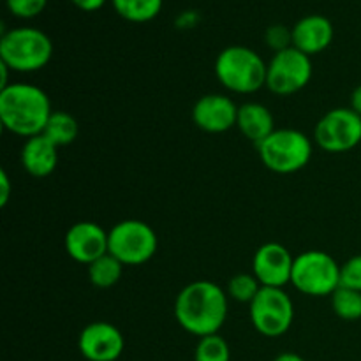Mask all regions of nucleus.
I'll use <instances>...</instances> for the list:
<instances>
[{
	"label": "nucleus",
	"mask_w": 361,
	"mask_h": 361,
	"mask_svg": "<svg viewBox=\"0 0 361 361\" xmlns=\"http://www.w3.org/2000/svg\"><path fill=\"white\" fill-rule=\"evenodd\" d=\"M274 115L267 106L259 102H247L238 108V118H236V127L240 133L257 145L263 140H267L275 130Z\"/></svg>",
	"instance_id": "f3484780"
},
{
	"label": "nucleus",
	"mask_w": 361,
	"mask_h": 361,
	"mask_svg": "<svg viewBox=\"0 0 361 361\" xmlns=\"http://www.w3.org/2000/svg\"><path fill=\"white\" fill-rule=\"evenodd\" d=\"M74 6L80 7L85 13H94V11L101 9L106 4V0H73Z\"/></svg>",
	"instance_id": "cd10ccee"
},
{
	"label": "nucleus",
	"mask_w": 361,
	"mask_h": 361,
	"mask_svg": "<svg viewBox=\"0 0 361 361\" xmlns=\"http://www.w3.org/2000/svg\"><path fill=\"white\" fill-rule=\"evenodd\" d=\"M331 309L341 319H361V293L349 288H338L331 295Z\"/></svg>",
	"instance_id": "412c9836"
},
{
	"label": "nucleus",
	"mask_w": 361,
	"mask_h": 361,
	"mask_svg": "<svg viewBox=\"0 0 361 361\" xmlns=\"http://www.w3.org/2000/svg\"><path fill=\"white\" fill-rule=\"evenodd\" d=\"M109 254L123 267H140L150 261L157 252V235L143 221L129 219L111 228L108 233Z\"/></svg>",
	"instance_id": "0eeeda50"
},
{
	"label": "nucleus",
	"mask_w": 361,
	"mask_h": 361,
	"mask_svg": "<svg viewBox=\"0 0 361 361\" xmlns=\"http://www.w3.org/2000/svg\"><path fill=\"white\" fill-rule=\"evenodd\" d=\"M257 152L270 171L291 175L309 164L312 157V141L302 130L279 129L257 145Z\"/></svg>",
	"instance_id": "39448f33"
},
{
	"label": "nucleus",
	"mask_w": 361,
	"mask_h": 361,
	"mask_svg": "<svg viewBox=\"0 0 361 361\" xmlns=\"http://www.w3.org/2000/svg\"><path fill=\"white\" fill-rule=\"evenodd\" d=\"M268 66L247 46H228L215 60V76L235 94H254L267 85Z\"/></svg>",
	"instance_id": "7ed1b4c3"
},
{
	"label": "nucleus",
	"mask_w": 361,
	"mask_h": 361,
	"mask_svg": "<svg viewBox=\"0 0 361 361\" xmlns=\"http://www.w3.org/2000/svg\"><path fill=\"white\" fill-rule=\"evenodd\" d=\"M314 140L330 154L349 152L361 143V116L351 108H335L317 122Z\"/></svg>",
	"instance_id": "9d476101"
},
{
	"label": "nucleus",
	"mask_w": 361,
	"mask_h": 361,
	"mask_svg": "<svg viewBox=\"0 0 361 361\" xmlns=\"http://www.w3.org/2000/svg\"><path fill=\"white\" fill-rule=\"evenodd\" d=\"M293 32V46L312 56L324 51L334 41V25L323 14H309L296 21Z\"/></svg>",
	"instance_id": "2eb2a0df"
},
{
	"label": "nucleus",
	"mask_w": 361,
	"mask_h": 361,
	"mask_svg": "<svg viewBox=\"0 0 361 361\" xmlns=\"http://www.w3.org/2000/svg\"><path fill=\"white\" fill-rule=\"evenodd\" d=\"M264 39H267V44L275 49V53L293 46V32L284 25H271L264 34Z\"/></svg>",
	"instance_id": "a878e982"
},
{
	"label": "nucleus",
	"mask_w": 361,
	"mask_h": 361,
	"mask_svg": "<svg viewBox=\"0 0 361 361\" xmlns=\"http://www.w3.org/2000/svg\"><path fill=\"white\" fill-rule=\"evenodd\" d=\"M238 106L222 94L203 95L192 108V120L201 130L221 134L236 126Z\"/></svg>",
	"instance_id": "4468645a"
},
{
	"label": "nucleus",
	"mask_w": 361,
	"mask_h": 361,
	"mask_svg": "<svg viewBox=\"0 0 361 361\" xmlns=\"http://www.w3.org/2000/svg\"><path fill=\"white\" fill-rule=\"evenodd\" d=\"M351 109L361 116V85L353 90L351 94Z\"/></svg>",
	"instance_id": "c85d7f7f"
},
{
	"label": "nucleus",
	"mask_w": 361,
	"mask_h": 361,
	"mask_svg": "<svg viewBox=\"0 0 361 361\" xmlns=\"http://www.w3.org/2000/svg\"><path fill=\"white\" fill-rule=\"evenodd\" d=\"M123 335L106 321L90 323L78 338V349L88 361H116L123 353Z\"/></svg>",
	"instance_id": "f8f14e48"
},
{
	"label": "nucleus",
	"mask_w": 361,
	"mask_h": 361,
	"mask_svg": "<svg viewBox=\"0 0 361 361\" xmlns=\"http://www.w3.org/2000/svg\"><path fill=\"white\" fill-rule=\"evenodd\" d=\"M312 78V60L295 46L277 51L268 63L267 87L277 95H291L305 88Z\"/></svg>",
	"instance_id": "1a4fd4ad"
},
{
	"label": "nucleus",
	"mask_w": 361,
	"mask_h": 361,
	"mask_svg": "<svg viewBox=\"0 0 361 361\" xmlns=\"http://www.w3.org/2000/svg\"><path fill=\"white\" fill-rule=\"evenodd\" d=\"M274 361H305V360H303L300 355H296V353H282V355H279Z\"/></svg>",
	"instance_id": "c756f323"
},
{
	"label": "nucleus",
	"mask_w": 361,
	"mask_h": 361,
	"mask_svg": "<svg viewBox=\"0 0 361 361\" xmlns=\"http://www.w3.org/2000/svg\"><path fill=\"white\" fill-rule=\"evenodd\" d=\"M295 257L284 245L277 242H268L254 254L252 270L254 277L263 288H284L291 282Z\"/></svg>",
	"instance_id": "9b49d317"
},
{
	"label": "nucleus",
	"mask_w": 361,
	"mask_h": 361,
	"mask_svg": "<svg viewBox=\"0 0 361 361\" xmlns=\"http://www.w3.org/2000/svg\"><path fill=\"white\" fill-rule=\"evenodd\" d=\"M341 286L361 293V254L353 256L341 267Z\"/></svg>",
	"instance_id": "b1692460"
},
{
	"label": "nucleus",
	"mask_w": 361,
	"mask_h": 361,
	"mask_svg": "<svg viewBox=\"0 0 361 361\" xmlns=\"http://www.w3.org/2000/svg\"><path fill=\"white\" fill-rule=\"evenodd\" d=\"M175 317L183 330L200 338L219 334L228 317V295L210 281L192 282L176 296Z\"/></svg>",
	"instance_id": "f257e3e1"
},
{
	"label": "nucleus",
	"mask_w": 361,
	"mask_h": 361,
	"mask_svg": "<svg viewBox=\"0 0 361 361\" xmlns=\"http://www.w3.org/2000/svg\"><path fill=\"white\" fill-rule=\"evenodd\" d=\"M116 13L133 23L150 21L161 13L162 0H111Z\"/></svg>",
	"instance_id": "6ab92c4d"
},
{
	"label": "nucleus",
	"mask_w": 361,
	"mask_h": 361,
	"mask_svg": "<svg viewBox=\"0 0 361 361\" xmlns=\"http://www.w3.org/2000/svg\"><path fill=\"white\" fill-rule=\"evenodd\" d=\"M42 134L56 147H66V145H71L76 140L78 122L69 113L53 111Z\"/></svg>",
	"instance_id": "a211bd4d"
},
{
	"label": "nucleus",
	"mask_w": 361,
	"mask_h": 361,
	"mask_svg": "<svg viewBox=\"0 0 361 361\" xmlns=\"http://www.w3.org/2000/svg\"><path fill=\"white\" fill-rule=\"evenodd\" d=\"M59 147L53 145L44 134L32 136L21 148V164L32 176L44 178L51 175L59 162Z\"/></svg>",
	"instance_id": "dca6fc26"
},
{
	"label": "nucleus",
	"mask_w": 361,
	"mask_h": 361,
	"mask_svg": "<svg viewBox=\"0 0 361 361\" xmlns=\"http://www.w3.org/2000/svg\"><path fill=\"white\" fill-rule=\"evenodd\" d=\"M250 321L264 337H282L291 328L295 307L282 288H261L250 302Z\"/></svg>",
	"instance_id": "6e6552de"
},
{
	"label": "nucleus",
	"mask_w": 361,
	"mask_h": 361,
	"mask_svg": "<svg viewBox=\"0 0 361 361\" xmlns=\"http://www.w3.org/2000/svg\"><path fill=\"white\" fill-rule=\"evenodd\" d=\"M51 113L49 97L35 85L13 83L0 90V120L16 136L28 140L42 134Z\"/></svg>",
	"instance_id": "f03ea898"
},
{
	"label": "nucleus",
	"mask_w": 361,
	"mask_h": 361,
	"mask_svg": "<svg viewBox=\"0 0 361 361\" xmlns=\"http://www.w3.org/2000/svg\"><path fill=\"white\" fill-rule=\"evenodd\" d=\"M196 361H229L231 360V351L221 335H208V337L200 338L196 353H194Z\"/></svg>",
	"instance_id": "4be33fe9"
},
{
	"label": "nucleus",
	"mask_w": 361,
	"mask_h": 361,
	"mask_svg": "<svg viewBox=\"0 0 361 361\" xmlns=\"http://www.w3.org/2000/svg\"><path fill=\"white\" fill-rule=\"evenodd\" d=\"M66 250L76 263L88 267L109 252L108 233L95 222H76L66 233Z\"/></svg>",
	"instance_id": "ddd939ff"
},
{
	"label": "nucleus",
	"mask_w": 361,
	"mask_h": 361,
	"mask_svg": "<svg viewBox=\"0 0 361 361\" xmlns=\"http://www.w3.org/2000/svg\"><path fill=\"white\" fill-rule=\"evenodd\" d=\"M48 0H6L11 14L18 18H34L44 11Z\"/></svg>",
	"instance_id": "393cba45"
},
{
	"label": "nucleus",
	"mask_w": 361,
	"mask_h": 361,
	"mask_svg": "<svg viewBox=\"0 0 361 361\" xmlns=\"http://www.w3.org/2000/svg\"><path fill=\"white\" fill-rule=\"evenodd\" d=\"M122 271L123 264L109 252L99 257L92 264H88V279H90V282L95 288L101 289H108L115 286L120 281V277H122Z\"/></svg>",
	"instance_id": "aec40b11"
},
{
	"label": "nucleus",
	"mask_w": 361,
	"mask_h": 361,
	"mask_svg": "<svg viewBox=\"0 0 361 361\" xmlns=\"http://www.w3.org/2000/svg\"><path fill=\"white\" fill-rule=\"evenodd\" d=\"M291 284L309 296H331L341 288V267L321 250H309L295 257Z\"/></svg>",
	"instance_id": "423d86ee"
},
{
	"label": "nucleus",
	"mask_w": 361,
	"mask_h": 361,
	"mask_svg": "<svg viewBox=\"0 0 361 361\" xmlns=\"http://www.w3.org/2000/svg\"><path fill=\"white\" fill-rule=\"evenodd\" d=\"M263 286L259 284L254 275L250 274H238L229 281L228 284V295L231 296L233 300L236 302H242V303H250L256 295L259 293V289Z\"/></svg>",
	"instance_id": "5701e85b"
},
{
	"label": "nucleus",
	"mask_w": 361,
	"mask_h": 361,
	"mask_svg": "<svg viewBox=\"0 0 361 361\" xmlns=\"http://www.w3.org/2000/svg\"><path fill=\"white\" fill-rule=\"evenodd\" d=\"M51 55V39L39 28L18 27L0 37V62L16 73H35L48 66Z\"/></svg>",
	"instance_id": "20e7f679"
},
{
	"label": "nucleus",
	"mask_w": 361,
	"mask_h": 361,
	"mask_svg": "<svg viewBox=\"0 0 361 361\" xmlns=\"http://www.w3.org/2000/svg\"><path fill=\"white\" fill-rule=\"evenodd\" d=\"M11 197V180L6 169L0 171V207H6Z\"/></svg>",
	"instance_id": "bb28decb"
},
{
	"label": "nucleus",
	"mask_w": 361,
	"mask_h": 361,
	"mask_svg": "<svg viewBox=\"0 0 361 361\" xmlns=\"http://www.w3.org/2000/svg\"><path fill=\"white\" fill-rule=\"evenodd\" d=\"M9 67L6 66V63L4 62H0V74H2V78H0V90H2V88H6L7 85V74H9Z\"/></svg>",
	"instance_id": "7c9ffc66"
}]
</instances>
